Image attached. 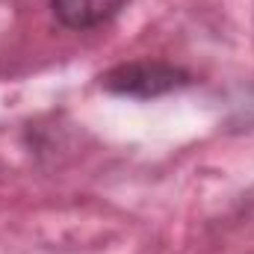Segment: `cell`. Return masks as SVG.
Returning a JSON list of instances; mask_svg holds the SVG:
<instances>
[{
	"label": "cell",
	"instance_id": "1",
	"mask_svg": "<svg viewBox=\"0 0 254 254\" xmlns=\"http://www.w3.org/2000/svg\"><path fill=\"white\" fill-rule=\"evenodd\" d=\"M192 83V74L169 63H125L101 74V89L122 95V98H160L169 92H178Z\"/></svg>",
	"mask_w": 254,
	"mask_h": 254
},
{
	"label": "cell",
	"instance_id": "2",
	"mask_svg": "<svg viewBox=\"0 0 254 254\" xmlns=\"http://www.w3.org/2000/svg\"><path fill=\"white\" fill-rule=\"evenodd\" d=\"M125 0H51L54 18L68 30H92L119 15Z\"/></svg>",
	"mask_w": 254,
	"mask_h": 254
}]
</instances>
